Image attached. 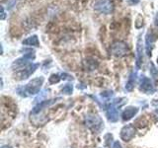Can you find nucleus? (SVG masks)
I'll use <instances>...</instances> for the list:
<instances>
[{"label":"nucleus","instance_id":"obj_22","mask_svg":"<svg viewBox=\"0 0 158 148\" xmlns=\"http://www.w3.org/2000/svg\"><path fill=\"white\" fill-rule=\"evenodd\" d=\"M154 25L156 27H158V12L156 13L155 17H154Z\"/></svg>","mask_w":158,"mask_h":148},{"label":"nucleus","instance_id":"obj_15","mask_svg":"<svg viewBox=\"0 0 158 148\" xmlns=\"http://www.w3.org/2000/svg\"><path fill=\"white\" fill-rule=\"evenodd\" d=\"M136 81V72H133L131 73V75L130 76V78H128V82L127 83V91H131L133 86H135V83Z\"/></svg>","mask_w":158,"mask_h":148},{"label":"nucleus","instance_id":"obj_23","mask_svg":"<svg viewBox=\"0 0 158 148\" xmlns=\"http://www.w3.org/2000/svg\"><path fill=\"white\" fill-rule=\"evenodd\" d=\"M127 1L130 4H137L139 2V0H127Z\"/></svg>","mask_w":158,"mask_h":148},{"label":"nucleus","instance_id":"obj_24","mask_svg":"<svg viewBox=\"0 0 158 148\" xmlns=\"http://www.w3.org/2000/svg\"><path fill=\"white\" fill-rule=\"evenodd\" d=\"M2 148H11V147H10V146H3Z\"/></svg>","mask_w":158,"mask_h":148},{"label":"nucleus","instance_id":"obj_12","mask_svg":"<svg viewBox=\"0 0 158 148\" xmlns=\"http://www.w3.org/2000/svg\"><path fill=\"white\" fill-rule=\"evenodd\" d=\"M38 67H39V63H32V64H30V65L27 68H25L24 71L22 72V74H21V79H26V78H28L32 73L35 72V70H36Z\"/></svg>","mask_w":158,"mask_h":148},{"label":"nucleus","instance_id":"obj_18","mask_svg":"<svg viewBox=\"0 0 158 148\" xmlns=\"http://www.w3.org/2000/svg\"><path fill=\"white\" fill-rule=\"evenodd\" d=\"M72 90H73V87L71 84H66V85H64L61 89L62 93H64V94H71Z\"/></svg>","mask_w":158,"mask_h":148},{"label":"nucleus","instance_id":"obj_7","mask_svg":"<svg viewBox=\"0 0 158 148\" xmlns=\"http://www.w3.org/2000/svg\"><path fill=\"white\" fill-rule=\"evenodd\" d=\"M156 41V36L153 33V31H148L145 37V48H146V53L148 56H151V51L153 47H154V43Z\"/></svg>","mask_w":158,"mask_h":148},{"label":"nucleus","instance_id":"obj_25","mask_svg":"<svg viewBox=\"0 0 158 148\" xmlns=\"http://www.w3.org/2000/svg\"><path fill=\"white\" fill-rule=\"evenodd\" d=\"M157 63H158V57H157Z\"/></svg>","mask_w":158,"mask_h":148},{"label":"nucleus","instance_id":"obj_1","mask_svg":"<svg viewBox=\"0 0 158 148\" xmlns=\"http://www.w3.org/2000/svg\"><path fill=\"white\" fill-rule=\"evenodd\" d=\"M111 52L113 56L117 57H123L128 52V46L127 43L122 41L115 42L111 47Z\"/></svg>","mask_w":158,"mask_h":148},{"label":"nucleus","instance_id":"obj_6","mask_svg":"<svg viewBox=\"0 0 158 148\" xmlns=\"http://www.w3.org/2000/svg\"><path fill=\"white\" fill-rule=\"evenodd\" d=\"M120 105V101L116 100L107 107V117L109 121H116L118 118V106Z\"/></svg>","mask_w":158,"mask_h":148},{"label":"nucleus","instance_id":"obj_14","mask_svg":"<svg viewBox=\"0 0 158 148\" xmlns=\"http://www.w3.org/2000/svg\"><path fill=\"white\" fill-rule=\"evenodd\" d=\"M54 102H56V100H48V101H44V102H42V103H40L38 106L35 107V109L33 110V113H39V112H41L42 110H44V108H47V107H48V106L52 105V104H53Z\"/></svg>","mask_w":158,"mask_h":148},{"label":"nucleus","instance_id":"obj_3","mask_svg":"<svg viewBox=\"0 0 158 148\" xmlns=\"http://www.w3.org/2000/svg\"><path fill=\"white\" fill-rule=\"evenodd\" d=\"M86 125L93 131H99L103 126V121L96 115H88L86 117Z\"/></svg>","mask_w":158,"mask_h":148},{"label":"nucleus","instance_id":"obj_17","mask_svg":"<svg viewBox=\"0 0 158 148\" xmlns=\"http://www.w3.org/2000/svg\"><path fill=\"white\" fill-rule=\"evenodd\" d=\"M48 90H44L43 92H41L39 94V96L35 99V101L38 102V103H42L44 102V100L46 99V97L48 96Z\"/></svg>","mask_w":158,"mask_h":148},{"label":"nucleus","instance_id":"obj_9","mask_svg":"<svg viewBox=\"0 0 158 148\" xmlns=\"http://www.w3.org/2000/svg\"><path fill=\"white\" fill-rule=\"evenodd\" d=\"M135 135V126L131 125H128L123 127V130H121V137L123 140L125 141H130L131 140Z\"/></svg>","mask_w":158,"mask_h":148},{"label":"nucleus","instance_id":"obj_20","mask_svg":"<svg viewBox=\"0 0 158 148\" xmlns=\"http://www.w3.org/2000/svg\"><path fill=\"white\" fill-rule=\"evenodd\" d=\"M5 17H6V15H5V11H4V7L1 6V17H0V19L1 20H4Z\"/></svg>","mask_w":158,"mask_h":148},{"label":"nucleus","instance_id":"obj_13","mask_svg":"<svg viewBox=\"0 0 158 148\" xmlns=\"http://www.w3.org/2000/svg\"><path fill=\"white\" fill-rule=\"evenodd\" d=\"M23 44H26V46H33V47H40V42H39V39L36 35L34 36H31L27 38L26 39L23 41Z\"/></svg>","mask_w":158,"mask_h":148},{"label":"nucleus","instance_id":"obj_21","mask_svg":"<svg viewBox=\"0 0 158 148\" xmlns=\"http://www.w3.org/2000/svg\"><path fill=\"white\" fill-rule=\"evenodd\" d=\"M113 148H122V145H121V143L118 142V141H116L115 143H114V145H113Z\"/></svg>","mask_w":158,"mask_h":148},{"label":"nucleus","instance_id":"obj_2","mask_svg":"<svg viewBox=\"0 0 158 148\" xmlns=\"http://www.w3.org/2000/svg\"><path fill=\"white\" fill-rule=\"evenodd\" d=\"M94 9L103 14H111L114 11V4L112 0H97L94 3Z\"/></svg>","mask_w":158,"mask_h":148},{"label":"nucleus","instance_id":"obj_19","mask_svg":"<svg viewBox=\"0 0 158 148\" xmlns=\"http://www.w3.org/2000/svg\"><path fill=\"white\" fill-rule=\"evenodd\" d=\"M60 78L61 77H59L58 74H52V75L49 77V83H52V84L57 83L59 80H60Z\"/></svg>","mask_w":158,"mask_h":148},{"label":"nucleus","instance_id":"obj_8","mask_svg":"<svg viewBox=\"0 0 158 148\" xmlns=\"http://www.w3.org/2000/svg\"><path fill=\"white\" fill-rule=\"evenodd\" d=\"M139 89H140L142 92H144L146 94H153V93L155 92L154 85L152 84L151 80H150L149 78L145 77V76H142L141 77Z\"/></svg>","mask_w":158,"mask_h":148},{"label":"nucleus","instance_id":"obj_10","mask_svg":"<svg viewBox=\"0 0 158 148\" xmlns=\"http://www.w3.org/2000/svg\"><path fill=\"white\" fill-rule=\"evenodd\" d=\"M143 44L141 41V37L138 38L136 43V66L139 68L141 66L142 59H143Z\"/></svg>","mask_w":158,"mask_h":148},{"label":"nucleus","instance_id":"obj_16","mask_svg":"<svg viewBox=\"0 0 158 148\" xmlns=\"http://www.w3.org/2000/svg\"><path fill=\"white\" fill-rule=\"evenodd\" d=\"M150 75L155 81L158 80V69L154 66L153 63H150Z\"/></svg>","mask_w":158,"mask_h":148},{"label":"nucleus","instance_id":"obj_5","mask_svg":"<svg viewBox=\"0 0 158 148\" xmlns=\"http://www.w3.org/2000/svg\"><path fill=\"white\" fill-rule=\"evenodd\" d=\"M44 83V78L43 77H38L35 78L30 82L28 85L25 87L26 88L27 93L31 94V95H34V94H37L40 92V89H41L42 85Z\"/></svg>","mask_w":158,"mask_h":148},{"label":"nucleus","instance_id":"obj_4","mask_svg":"<svg viewBox=\"0 0 158 148\" xmlns=\"http://www.w3.org/2000/svg\"><path fill=\"white\" fill-rule=\"evenodd\" d=\"M35 59V51H31L29 53H26L24 54V56L18 58L17 60H15L14 63L12 64V67L13 68H23L27 65V64L32 61Z\"/></svg>","mask_w":158,"mask_h":148},{"label":"nucleus","instance_id":"obj_11","mask_svg":"<svg viewBox=\"0 0 158 148\" xmlns=\"http://www.w3.org/2000/svg\"><path fill=\"white\" fill-rule=\"evenodd\" d=\"M138 112L137 108H133V107H130L126 109L123 113V121H130L132 117H135V115H136V113Z\"/></svg>","mask_w":158,"mask_h":148}]
</instances>
